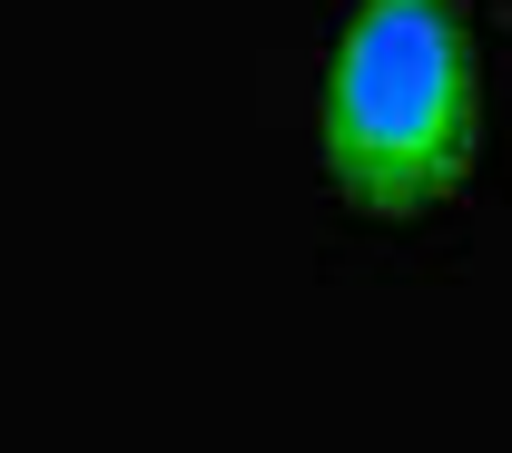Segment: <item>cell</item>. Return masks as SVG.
Instances as JSON below:
<instances>
[{
  "label": "cell",
  "instance_id": "1",
  "mask_svg": "<svg viewBox=\"0 0 512 453\" xmlns=\"http://www.w3.org/2000/svg\"><path fill=\"white\" fill-rule=\"evenodd\" d=\"M473 158V60L453 0H365L335 89H325V168L355 207H424Z\"/></svg>",
  "mask_w": 512,
  "mask_h": 453
}]
</instances>
